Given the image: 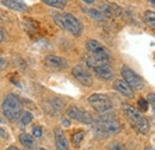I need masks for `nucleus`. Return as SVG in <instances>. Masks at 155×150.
<instances>
[{"label":"nucleus","mask_w":155,"mask_h":150,"mask_svg":"<svg viewBox=\"0 0 155 150\" xmlns=\"http://www.w3.org/2000/svg\"><path fill=\"white\" fill-rule=\"evenodd\" d=\"M1 4L13 11H18V12L28 11V5L21 0H1Z\"/></svg>","instance_id":"obj_15"},{"label":"nucleus","mask_w":155,"mask_h":150,"mask_svg":"<svg viewBox=\"0 0 155 150\" xmlns=\"http://www.w3.org/2000/svg\"><path fill=\"white\" fill-rule=\"evenodd\" d=\"M85 135H86V132L82 131V130H78L77 132H74V133L72 135V142H73V144H74L75 147H79V145L81 144V142H82L84 138H85Z\"/></svg>","instance_id":"obj_20"},{"label":"nucleus","mask_w":155,"mask_h":150,"mask_svg":"<svg viewBox=\"0 0 155 150\" xmlns=\"http://www.w3.org/2000/svg\"><path fill=\"white\" fill-rule=\"evenodd\" d=\"M6 67H7V60L0 56V72L6 69Z\"/></svg>","instance_id":"obj_26"},{"label":"nucleus","mask_w":155,"mask_h":150,"mask_svg":"<svg viewBox=\"0 0 155 150\" xmlns=\"http://www.w3.org/2000/svg\"><path fill=\"white\" fill-rule=\"evenodd\" d=\"M144 150H154V147H153V145H147Z\"/></svg>","instance_id":"obj_33"},{"label":"nucleus","mask_w":155,"mask_h":150,"mask_svg":"<svg viewBox=\"0 0 155 150\" xmlns=\"http://www.w3.org/2000/svg\"><path fill=\"white\" fill-rule=\"evenodd\" d=\"M143 20H144V23H146L149 28L154 29L155 28V13H154V11H152V10L146 11V12H144V15H143Z\"/></svg>","instance_id":"obj_18"},{"label":"nucleus","mask_w":155,"mask_h":150,"mask_svg":"<svg viewBox=\"0 0 155 150\" xmlns=\"http://www.w3.org/2000/svg\"><path fill=\"white\" fill-rule=\"evenodd\" d=\"M23 112V104L17 94H7L6 99L2 103V114L10 122H15L19 119L20 114Z\"/></svg>","instance_id":"obj_4"},{"label":"nucleus","mask_w":155,"mask_h":150,"mask_svg":"<svg viewBox=\"0 0 155 150\" xmlns=\"http://www.w3.org/2000/svg\"><path fill=\"white\" fill-rule=\"evenodd\" d=\"M38 150H48V149H44V148H39Z\"/></svg>","instance_id":"obj_35"},{"label":"nucleus","mask_w":155,"mask_h":150,"mask_svg":"<svg viewBox=\"0 0 155 150\" xmlns=\"http://www.w3.org/2000/svg\"><path fill=\"white\" fill-rule=\"evenodd\" d=\"M72 74L74 75V77L77 79L81 85H84L86 87H91L93 85L92 75L90 74V72L86 68H84L82 66H75V67H73Z\"/></svg>","instance_id":"obj_9"},{"label":"nucleus","mask_w":155,"mask_h":150,"mask_svg":"<svg viewBox=\"0 0 155 150\" xmlns=\"http://www.w3.org/2000/svg\"><path fill=\"white\" fill-rule=\"evenodd\" d=\"M19 119H20V124H21V125H28L29 123L32 122L34 117H32L31 112H28V111H26V112H24L20 114Z\"/></svg>","instance_id":"obj_21"},{"label":"nucleus","mask_w":155,"mask_h":150,"mask_svg":"<svg viewBox=\"0 0 155 150\" xmlns=\"http://www.w3.org/2000/svg\"><path fill=\"white\" fill-rule=\"evenodd\" d=\"M44 66L51 70H63L68 67V62L66 58L56 55H48L44 58Z\"/></svg>","instance_id":"obj_10"},{"label":"nucleus","mask_w":155,"mask_h":150,"mask_svg":"<svg viewBox=\"0 0 155 150\" xmlns=\"http://www.w3.org/2000/svg\"><path fill=\"white\" fill-rule=\"evenodd\" d=\"M19 142L25 148H29V149L35 148V145H36V142H35L34 136H31L29 133H25V132L19 135Z\"/></svg>","instance_id":"obj_16"},{"label":"nucleus","mask_w":155,"mask_h":150,"mask_svg":"<svg viewBox=\"0 0 155 150\" xmlns=\"http://www.w3.org/2000/svg\"><path fill=\"white\" fill-rule=\"evenodd\" d=\"M43 1L45 5L50 6V7H55V8H63L67 5V0H41Z\"/></svg>","instance_id":"obj_19"},{"label":"nucleus","mask_w":155,"mask_h":150,"mask_svg":"<svg viewBox=\"0 0 155 150\" xmlns=\"http://www.w3.org/2000/svg\"><path fill=\"white\" fill-rule=\"evenodd\" d=\"M6 150H19V149H18L17 147H15V145H11V147H8Z\"/></svg>","instance_id":"obj_31"},{"label":"nucleus","mask_w":155,"mask_h":150,"mask_svg":"<svg viewBox=\"0 0 155 150\" xmlns=\"http://www.w3.org/2000/svg\"><path fill=\"white\" fill-rule=\"evenodd\" d=\"M149 1H150V4H152V5H153V6H154V4H155V0H149Z\"/></svg>","instance_id":"obj_34"},{"label":"nucleus","mask_w":155,"mask_h":150,"mask_svg":"<svg viewBox=\"0 0 155 150\" xmlns=\"http://www.w3.org/2000/svg\"><path fill=\"white\" fill-rule=\"evenodd\" d=\"M61 122H62V124H63L66 128H69V126H71V122H69V120H68L66 117H63V118L61 119Z\"/></svg>","instance_id":"obj_29"},{"label":"nucleus","mask_w":155,"mask_h":150,"mask_svg":"<svg viewBox=\"0 0 155 150\" xmlns=\"http://www.w3.org/2000/svg\"><path fill=\"white\" fill-rule=\"evenodd\" d=\"M137 104H138V111L140 112H147L148 111L149 104H148V101L144 98H140L138 101H137Z\"/></svg>","instance_id":"obj_22"},{"label":"nucleus","mask_w":155,"mask_h":150,"mask_svg":"<svg viewBox=\"0 0 155 150\" xmlns=\"http://www.w3.org/2000/svg\"><path fill=\"white\" fill-rule=\"evenodd\" d=\"M4 41H5V32H4L2 28L0 26V43H1V42H4Z\"/></svg>","instance_id":"obj_30"},{"label":"nucleus","mask_w":155,"mask_h":150,"mask_svg":"<svg viewBox=\"0 0 155 150\" xmlns=\"http://www.w3.org/2000/svg\"><path fill=\"white\" fill-rule=\"evenodd\" d=\"M100 12L107 17V18H111V17H119L122 13H123V8L117 5L115 2H104L100 5Z\"/></svg>","instance_id":"obj_11"},{"label":"nucleus","mask_w":155,"mask_h":150,"mask_svg":"<svg viewBox=\"0 0 155 150\" xmlns=\"http://www.w3.org/2000/svg\"><path fill=\"white\" fill-rule=\"evenodd\" d=\"M51 107L53 109H55V110H60L61 107H62V105H63V103L60 100V99H54L53 101H51Z\"/></svg>","instance_id":"obj_24"},{"label":"nucleus","mask_w":155,"mask_h":150,"mask_svg":"<svg viewBox=\"0 0 155 150\" xmlns=\"http://www.w3.org/2000/svg\"><path fill=\"white\" fill-rule=\"evenodd\" d=\"M67 116L74 120H77L79 123H82V124H87V125H91L94 123V118L91 113L81 107H79L77 105H72L71 107H68L67 110Z\"/></svg>","instance_id":"obj_8"},{"label":"nucleus","mask_w":155,"mask_h":150,"mask_svg":"<svg viewBox=\"0 0 155 150\" xmlns=\"http://www.w3.org/2000/svg\"><path fill=\"white\" fill-rule=\"evenodd\" d=\"M84 2H86V4H93L96 0H82Z\"/></svg>","instance_id":"obj_32"},{"label":"nucleus","mask_w":155,"mask_h":150,"mask_svg":"<svg viewBox=\"0 0 155 150\" xmlns=\"http://www.w3.org/2000/svg\"><path fill=\"white\" fill-rule=\"evenodd\" d=\"M120 74L122 77L124 79V81L135 91V90H142L144 87V80L138 74H136L135 72L128 67V66H123L120 69Z\"/></svg>","instance_id":"obj_6"},{"label":"nucleus","mask_w":155,"mask_h":150,"mask_svg":"<svg viewBox=\"0 0 155 150\" xmlns=\"http://www.w3.org/2000/svg\"><path fill=\"white\" fill-rule=\"evenodd\" d=\"M88 104L93 107L94 111H97L99 114L111 111L112 109V101L111 99L103 93H93L88 98Z\"/></svg>","instance_id":"obj_5"},{"label":"nucleus","mask_w":155,"mask_h":150,"mask_svg":"<svg viewBox=\"0 0 155 150\" xmlns=\"http://www.w3.org/2000/svg\"><path fill=\"white\" fill-rule=\"evenodd\" d=\"M55 135V144H56V149L58 150H69V144H68V139L64 135V132L61 129H55L54 131Z\"/></svg>","instance_id":"obj_14"},{"label":"nucleus","mask_w":155,"mask_h":150,"mask_svg":"<svg viewBox=\"0 0 155 150\" xmlns=\"http://www.w3.org/2000/svg\"><path fill=\"white\" fill-rule=\"evenodd\" d=\"M86 49L90 54V56H93L96 58L104 60L106 62H110V53L106 49V47H104L100 42H98L96 39H90L86 43Z\"/></svg>","instance_id":"obj_7"},{"label":"nucleus","mask_w":155,"mask_h":150,"mask_svg":"<svg viewBox=\"0 0 155 150\" xmlns=\"http://www.w3.org/2000/svg\"><path fill=\"white\" fill-rule=\"evenodd\" d=\"M92 69L98 79L103 81H110L115 76V72L110 64H100L97 67H93Z\"/></svg>","instance_id":"obj_12"},{"label":"nucleus","mask_w":155,"mask_h":150,"mask_svg":"<svg viewBox=\"0 0 155 150\" xmlns=\"http://www.w3.org/2000/svg\"><path fill=\"white\" fill-rule=\"evenodd\" d=\"M123 112L137 133H141V135H148L149 133L150 124H149L148 119L146 117H143L137 109L124 103L123 104Z\"/></svg>","instance_id":"obj_2"},{"label":"nucleus","mask_w":155,"mask_h":150,"mask_svg":"<svg viewBox=\"0 0 155 150\" xmlns=\"http://www.w3.org/2000/svg\"><path fill=\"white\" fill-rule=\"evenodd\" d=\"M0 137L1 138H5V139L8 138V131L5 128H0Z\"/></svg>","instance_id":"obj_27"},{"label":"nucleus","mask_w":155,"mask_h":150,"mask_svg":"<svg viewBox=\"0 0 155 150\" xmlns=\"http://www.w3.org/2000/svg\"><path fill=\"white\" fill-rule=\"evenodd\" d=\"M82 11H84L90 18L94 19V20H97V21H103V20H105V18H106L99 10H96V8H86V7H84Z\"/></svg>","instance_id":"obj_17"},{"label":"nucleus","mask_w":155,"mask_h":150,"mask_svg":"<svg viewBox=\"0 0 155 150\" xmlns=\"http://www.w3.org/2000/svg\"><path fill=\"white\" fill-rule=\"evenodd\" d=\"M154 100H155V96H154V93H150L149 95H148V101L150 103V106L154 109V105H155V103H154Z\"/></svg>","instance_id":"obj_28"},{"label":"nucleus","mask_w":155,"mask_h":150,"mask_svg":"<svg viewBox=\"0 0 155 150\" xmlns=\"http://www.w3.org/2000/svg\"><path fill=\"white\" fill-rule=\"evenodd\" d=\"M54 20L58 26L68 32H71L74 36H80L84 31V26L78 20L75 16L63 12V13H56L54 15Z\"/></svg>","instance_id":"obj_3"},{"label":"nucleus","mask_w":155,"mask_h":150,"mask_svg":"<svg viewBox=\"0 0 155 150\" xmlns=\"http://www.w3.org/2000/svg\"><path fill=\"white\" fill-rule=\"evenodd\" d=\"M114 88L116 90L118 93H120L122 95H124L125 98L133 99L135 96V91L124 81V80H115L114 81Z\"/></svg>","instance_id":"obj_13"},{"label":"nucleus","mask_w":155,"mask_h":150,"mask_svg":"<svg viewBox=\"0 0 155 150\" xmlns=\"http://www.w3.org/2000/svg\"><path fill=\"white\" fill-rule=\"evenodd\" d=\"M109 112L100 113L98 122L93 123L94 132L99 137H109L110 135H116L123 129L122 124L116 119L115 114H110Z\"/></svg>","instance_id":"obj_1"},{"label":"nucleus","mask_w":155,"mask_h":150,"mask_svg":"<svg viewBox=\"0 0 155 150\" xmlns=\"http://www.w3.org/2000/svg\"><path fill=\"white\" fill-rule=\"evenodd\" d=\"M110 150H128L125 147H124V144H122L120 142H114V143H111V145H110Z\"/></svg>","instance_id":"obj_23"},{"label":"nucleus","mask_w":155,"mask_h":150,"mask_svg":"<svg viewBox=\"0 0 155 150\" xmlns=\"http://www.w3.org/2000/svg\"><path fill=\"white\" fill-rule=\"evenodd\" d=\"M32 135H34L35 137L39 138V137L42 136V128H41V126H36V128H34V130H32Z\"/></svg>","instance_id":"obj_25"}]
</instances>
